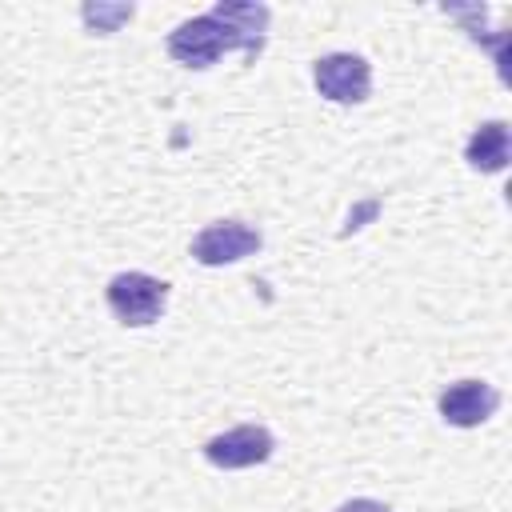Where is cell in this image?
Returning a JSON list of instances; mask_svg holds the SVG:
<instances>
[{"instance_id": "obj_5", "label": "cell", "mask_w": 512, "mask_h": 512, "mask_svg": "<svg viewBox=\"0 0 512 512\" xmlns=\"http://www.w3.org/2000/svg\"><path fill=\"white\" fill-rule=\"evenodd\" d=\"M272 448H276V440H272L268 428H260V424H240V428H228V432L212 436L200 452H204V460H208L212 468L232 472V468L264 464V460L272 456Z\"/></svg>"}, {"instance_id": "obj_3", "label": "cell", "mask_w": 512, "mask_h": 512, "mask_svg": "<svg viewBox=\"0 0 512 512\" xmlns=\"http://www.w3.org/2000/svg\"><path fill=\"white\" fill-rule=\"evenodd\" d=\"M312 84L332 104H364L372 92V68L356 52H328L316 60Z\"/></svg>"}, {"instance_id": "obj_6", "label": "cell", "mask_w": 512, "mask_h": 512, "mask_svg": "<svg viewBox=\"0 0 512 512\" xmlns=\"http://www.w3.org/2000/svg\"><path fill=\"white\" fill-rule=\"evenodd\" d=\"M436 408H440L444 424H452V428H476V424H484L500 408V392L492 384H484V380H456V384H448L440 392Z\"/></svg>"}, {"instance_id": "obj_8", "label": "cell", "mask_w": 512, "mask_h": 512, "mask_svg": "<svg viewBox=\"0 0 512 512\" xmlns=\"http://www.w3.org/2000/svg\"><path fill=\"white\" fill-rule=\"evenodd\" d=\"M216 20H224L236 36H244L248 44L264 48V28H268V8L264 4H244V0H228V4H216L212 8Z\"/></svg>"}, {"instance_id": "obj_10", "label": "cell", "mask_w": 512, "mask_h": 512, "mask_svg": "<svg viewBox=\"0 0 512 512\" xmlns=\"http://www.w3.org/2000/svg\"><path fill=\"white\" fill-rule=\"evenodd\" d=\"M336 512H392V508L380 504V500H344Z\"/></svg>"}, {"instance_id": "obj_1", "label": "cell", "mask_w": 512, "mask_h": 512, "mask_svg": "<svg viewBox=\"0 0 512 512\" xmlns=\"http://www.w3.org/2000/svg\"><path fill=\"white\" fill-rule=\"evenodd\" d=\"M232 48H240L248 60H256L260 56V48L256 44H248L244 36H236L224 20H216L212 12L208 16H192V20H184V24H176L172 32H168V56L172 60H180L184 68H212L224 52H232Z\"/></svg>"}, {"instance_id": "obj_4", "label": "cell", "mask_w": 512, "mask_h": 512, "mask_svg": "<svg viewBox=\"0 0 512 512\" xmlns=\"http://www.w3.org/2000/svg\"><path fill=\"white\" fill-rule=\"evenodd\" d=\"M260 244H264V236L252 224H244V220H216V224H208V228H200L192 236V260L204 264V268H224V264L256 256Z\"/></svg>"}, {"instance_id": "obj_7", "label": "cell", "mask_w": 512, "mask_h": 512, "mask_svg": "<svg viewBox=\"0 0 512 512\" xmlns=\"http://www.w3.org/2000/svg\"><path fill=\"white\" fill-rule=\"evenodd\" d=\"M508 156H512V140H508V124L504 120H488V124H480L468 136L464 160L476 172H504L508 168Z\"/></svg>"}, {"instance_id": "obj_9", "label": "cell", "mask_w": 512, "mask_h": 512, "mask_svg": "<svg viewBox=\"0 0 512 512\" xmlns=\"http://www.w3.org/2000/svg\"><path fill=\"white\" fill-rule=\"evenodd\" d=\"M132 4H84L80 8V16H84V24L92 28V32H116L124 20H132Z\"/></svg>"}, {"instance_id": "obj_2", "label": "cell", "mask_w": 512, "mask_h": 512, "mask_svg": "<svg viewBox=\"0 0 512 512\" xmlns=\"http://www.w3.org/2000/svg\"><path fill=\"white\" fill-rule=\"evenodd\" d=\"M104 300L120 324L144 328V324L160 320V312L168 304V284L148 276V272H116L104 288Z\"/></svg>"}]
</instances>
